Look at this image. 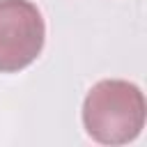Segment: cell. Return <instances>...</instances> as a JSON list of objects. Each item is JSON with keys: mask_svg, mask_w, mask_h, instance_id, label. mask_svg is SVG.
<instances>
[{"mask_svg": "<svg viewBox=\"0 0 147 147\" xmlns=\"http://www.w3.org/2000/svg\"><path fill=\"white\" fill-rule=\"evenodd\" d=\"M46 39L41 11L30 0H0V74L30 67Z\"/></svg>", "mask_w": 147, "mask_h": 147, "instance_id": "2", "label": "cell"}, {"mask_svg": "<svg viewBox=\"0 0 147 147\" xmlns=\"http://www.w3.org/2000/svg\"><path fill=\"white\" fill-rule=\"evenodd\" d=\"M83 126L101 145H126L145 126V96L138 85L119 78L99 80L83 101Z\"/></svg>", "mask_w": 147, "mask_h": 147, "instance_id": "1", "label": "cell"}]
</instances>
